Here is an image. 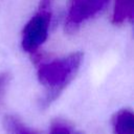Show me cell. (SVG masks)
Masks as SVG:
<instances>
[{
	"mask_svg": "<svg viewBox=\"0 0 134 134\" xmlns=\"http://www.w3.org/2000/svg\"><path fill=\"white\" fill-rule=\"evenodd\" d=\"M54 0H39V5L42 6H53Z\"/></svg>",
	"mask_w": 134,
	"mask_h": 134,
	"instance_id": "cell-9",
	"label": "cell"
},
{
	"mask_svg": "<svg viewBox=\"0 0 134 134\" xmlns=\"http://www.w3.org/2000/svg\"><path fill=\"white\" fill-rule=\"evenodd\" d=\"M111 0H69L64 29L68 34L77 31L85 23L103 14Z\"/></svg>",
	"mask_w": 134,
	"mask_h": 134,
	"instance_id": "cell-3",
	"label": "cell"
},
{
	"mask_svg": "<svg viewBox=\"0 0 134 134\" xmlns=\"http://www.w3.org/2000/svg\"><path fill=\"white\" fill-rule=\"evenodd\" d=\"M113 134H134V113L129 108L117 110L111 117Z\"/></svg>",
	"mask_w": 134,
	"mask_h": 134,
	"instance_id": "cell-4",
	"label": "cell"
},
{
	"mask_svg": "<svg viewBox=\"0 0 134 134\" xmlns=\"http://www.w3.org/2000/svg\"><path fill=\"white\" fill-rule=\"evenodd\" d=\"M2 126L6 134H41L38 130L29 127L14 114L5 115L2 120Z\"/></svg>",
	"mask_w": 134,
	"mask_h": 134,
	"instance_id": "cell-6",
	"label": "cell"
},
{
	"mask_svg": "<svg viewBox=\"0 0 134 134\" xmlns=\"http://www.w3.org/2000/svg\"><path fill=\"white\" fill-rule=\"evenodd\" d=\"M83 60V52L73 51L38 65L37 77L44 88L43 96L39 102L42 108L50 106L69 86L80 71Z\"/></svg>",
	"mask_w": 134,
	"mask_h": 134,
	"instance_id": "cell-1",
	"label": "cell"
},
{
	"mask_svg": "<svg viewBox=\"0 0 134 134\" xmlns=\"http://www.w3.org/2000/svg\"><path fill=\"white\" fill-rule=\"evenodd\" d=\"M134 19V0H113L111 22L120 26L132 23Z\"/></svg>",
	"mask_w": 134,
	"mask_h": 134,
	"instance_id": "cell-5",
	"label": "cell"
},
{
	"mask_svg": "<svg viewBox=\"0 0 134 134\" xmlns=\"http://www.w3.org/2000/svg\"><path fill=\"white\" fill-rule=\"evenodd\" d=\"M72 127L63 119H55L51 122L48 134H70Z\"/></svg>",
	"mask_w": 134,
	"mask_h": 134,
	"instance_id": "cell-7",
	"label": "cell"
},
{
	"mask_svg": "<svg viewBox=\"0 0 134 134\" xmlns=\"http://www.w3.org/2000/svg\"><path fill=\"white\" fill-rule=\"evenodd\" d=\"M9 82H10L9 72H6V71L0 72V99L4 95L6 89H7L8 85H9Z\"/></svg>",
	"mask_w": 134,
	"mask_h": 134,
	"instance_id": "cell-8",
	"label": "cell"
},
{
	"mask_svg": "<svg viewBox=\"0 0 134 134\" xmlns=\"http://www.w3.org/2000/svg\"><path fill=\"white\" fill-rule=\"evenodd\" d=\"M70 134H83V133H82V132H80V131H75V130H72Z\"/></svg>",
	"mask_w": 134,
	"mask_h": 134,
	"instance_id": "cell-10",
	"label": "cell"
},
{
	"mask_svg": "<svg viewBox=\"0 0 134 134\" xmlns=\"http://www.w3.org/2000/svg\"><path fill=\"white\" fill-rule=\"evenodd\" d=\"M53 13L52 6L38 5L35 14L25 23L21 32V48L35 60L39 58V50L49 37Z\"/></svg>",
	"mask_w": 134,
	"mask_h": 134,
	"instance_id": "cell-2",
	"label": "cell"
}]
</instances>
